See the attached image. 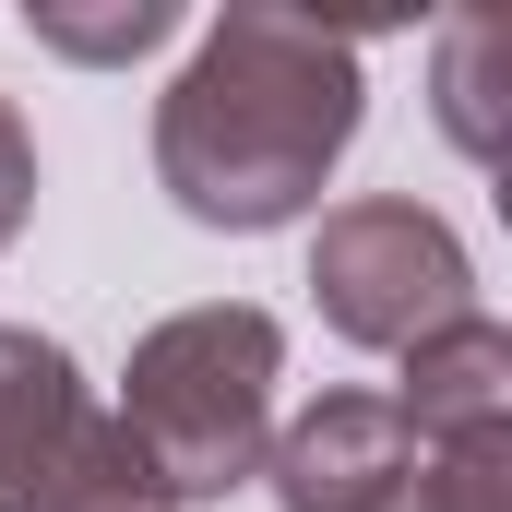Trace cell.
I'll return each instance as SVG.
<instances>
[{
    "label": "cell",
    "instance_id": "obj_9",
    "mask_svg": "<svg viewBox=\"0 0 512 512\" xmlns=\"http://www.w3.org/2000/svg\"><path fill=\"white\" fill-rule=\"evenodd\" d=\"M382 512H512V429L453 441V453H417V477Z\"/></svg>",
    "mask_w": 512,
    "mask_h": 512
},
{
    "label": "cell",
    "instance_id": "obj_3",
    "mask_svg": "<svg viewBox=\"0 0 512 512\" xmlns=\"http://www.w3.org/2000/svg\"><path fill=\"white\" fill-rule=\"evenodd\" d=\"M310 310H322L346 346L405 358V346H429L441 322L477 310V262H465V239H453L429 203L370 191V203H334V215L310 227Z\"/></svg>",
    "mask_w": 512,
    "mask_h": 512
},
{
    "label": "cell",
    "instance_id": "obj_10",
    "mask_svg": "<svg viewBox=\"0 0 512 512\" xmlns=\"http://www.w3.org/2000/svg\"><path fill=\"white\" fill-rule=\"evenodd\" d=\"M24 215H36V131H24V108L0 96V251L24 239Z\"/></svg>",
    "mask_w": 512,
    "mask_h": 512
},
{
    "label": "cell",
    "instance_id": "obj_5",
    "mask_svg": "<svg viewBox=\"0 0 512 512\" xmlns=\"http://www.w3.org/2000/svg\"><path fill=\"white\" fill-rule=\"evenodd\" d=\"M405 477H417V441H405L393 393H322L262 441L274 512H382Z\"/></svg>",
    "mask_w": 512,
    "mask_h": 512
},
{
    "label": "cell",
    "instance_id": "obj_2",
    "mask_svg": "<svg viewBox=\"0 0 512 512\" xmlns=\"http://www.w3.org/2000/svg\"><path fill=\"white\" fill-rule=\"evenodd\" d=\"M274 382H286V322L251 310V298H203V310H167L155 334H131L108 417H120L143 489L167 512H191V501H227V489L262 477Z\"/></svg>",
    "mask_w": 512,
    "mask_h": 512
},
{
    "label": "cell",
    "instance_id": "obj_4",
    "mask_svg": "<svg viewBox=\"0 0 512 512\" xmlns=\"http://www.w3.org/2000/svg\"><path fill=\"white\" fill-rule=\"evenodd\" d=\"M0 512H167L60 334L0 322Z\"/></svg>",
    "mask_w": 512,
    "mask_h": 512
},
{
    "label": "cell",
    "instance_id": "obj_6",
    "mask_svg": "<svg viewBox=\"0 0 512 512\" xmlns=\"http://www.w3.org/2000/svg\"><path fill=\"white\" fill-rule=\"evenodd\" d=\"M393 417H405L417 453H453V441L512 429V334L489 322V310H465V322H441L429 346H405V393H393Z\"/></svg>",
    "mask_w": 512,
    "mask_h": 512
},
{
    "label": "cell",
    "instance_id": "obj_8",
    "mask_svg": "<svg viewBox=\"0 0 512 512\" xmlns=\"http://www.w3.org/2000/svg\"><path fill=\"white\" fill-rule=\"evenodd\" d=\"M24 36L48 60H84V72H120L143 48L179 36V0H24Z\"/></svg>",
    "mask_w": 512,
    "mask_h": 512
},
{
    "label": "cell",
    "instance_id": "obj_1",
    "mask_svg": "<svg viewBox=\"0 0 512 512\" xmlns=\"http://www.w3.org/2000/svg\"><path fill=\"white\" fill-rule=\"evenodd\" d=\"M358 120H370L358 36H322L298 12H215L179 84L155 96V191L215 239L298 227L346 167Z\"/></svg>",
    "mask_w": 512,
    "mask_h": 512
},
{
    "label": "cell",
    "instance_id": "obj_7",
    "mask_svg": "<svg viewBox=\"0 0 512 512\" xmlns=\"http://www.w3.org/2000/svg\"><path fill=\"white\" fill-rule=\"evenodd\" d=\"M501 60H512V24L501 12H453L441 24V131H453V155H477V167H501V143H512V84H501Z\"/></svg>",
    "mask_w": 512,
    "mask_h": 512
}]
</instances>
